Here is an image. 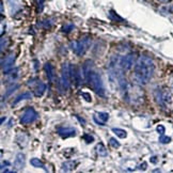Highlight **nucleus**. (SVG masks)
<instances>
[{"label":"nucleus","instance_id":"f257e3e1","mask_svg":"<svg viewBox=\"0 0 173 173\" xmlns=\"http://www.w3.org/2000/svg\"><path fill=\"white\" fill-rule=\"evenodd\" d=\"M154 71H155V65H154L152 58L149 56L142 55L138 58L134 65L133 79L137 85H146L153 77Z\"/></svg>","mask_w":173,"mask_h":173},{"label":"nucleus","instance_id":"f03ea898","mask_svg":"<svg viewBox=\"0 0 173 173\" xmlns=\"http://www.w3.org/2000/svg\"><path fill=\"white\" fill-rule=\"evenodd\" d=\"M82 71L85 74V79L89 86L99 96H105V86L99 74L93 69V62L86 60L82 65Z\"/></svg>","mask_w":173,"mask_h":173},{"label":"nucleus","instance_id":"7ed1b4c3","mask_svg":"<svg viewBox=\"0 0 173 173\" xmlns=\"http://www.w3.org/2000/svg\"><path fill=\"white\" fill-rule=\"evenodd\" d=\"M91 43H92V39L89 36H85L81 39L73 41L70 43V48L76 56H82L86 53V51L90 48Z\"/></svg>","mask_w":173,"mask_h":173},{"label":"nucleus","instance_id":"20e7f679","mask_svg":"<svg viewBox=\"0 0 173 173\" xmlns=\"http://www.w3.org/2000/svg\"><path fill=\"white\" fill-rule=\"evenodd\" d=\"M71 64L69 63H63L61 67V75H60L59 82H58V88L61 92H66L71 86Z\"/></svg>","mask_w":173,"mask_h":173},{"label":"nucleus","instance_id":"39448f33","mask_svg":"<svg viewBox=\"0 0 173 173\" xmlns=\"http://www.w3.org/2000/svg\"><path fill=\"white\" fill-rule=\"evenodd\" d=\"M27 85L32 89L34 96L36 97H41L46 91V85L42 82L39 78H31L30 80H28Z\"/></svg>","mask_w":173,"mask_h":173},{"label":"nucleus","instance_id":"423d86ee","mask_svg":"<svg viewBox=\"0 0 173 173\" xmlns=\"http://www.w3.org/2000/svg\"><path fill=\"white\" fill-rule=\"evenodd\" d=\"M36 119H37V112L32 107H28L24 113H23L22 118H20V124H23V125H29V124L33 123Z\"/></svg>","mask_w":173,"mask_h":173},{"label":"nucleus","instance_id":"0eeeda50","mask_svg":"<svg viewBox=\"0 0 173 173\" xmlns=\"http://www.w3.org/2000/svg\"><path fill=\"white\" fill-rule=\"evenodd\" d=\"M71 76L72 80H74L75 85L80 86L82 83V77H85V74H83V71L80 66L71 64Z\"/></svg>","mask_w":173,"mask_h":173},{"label":"nucleus","instance_id":"6e6552de","mask_svg":"<svg viewBox=\"0 0 173 173\" xmlns=\"http://www.w3.org/2000/svg\"><path fill=\"white\" fill-rule=\"evenodd\" d=\"M135 60H136V55L135 53H128L121 58V67L123 71H128L135 65Z\"/></svg>","mask_w":173,"mask_h":173},{"label":"nucleus","instance_id":"1a4fd4ad","mask_svg":"<svg viewBox=\"0 0 173 173\" xmlns=\"http://www.w3.org/2000/svg\"><path fill=\"white\" fill-rule=\"evenodd\" d=\"M14 62H15V55H14V53H11V55H9L8 57L6 58V59H2V61H1V69H2V72H3V74L8 73L9 71H11V70L13 69Z\"/></svg>","mask_w":173,"mask_h":173},{"label":"nucleus","instance_id":"9d476101","mask_svg":"<svg viewBox=\"0 0 173 173\" xmlns=\"http://www.w3.org/2000/svg\"><path fill=\"white\" fill-rule=\"evenodd\" d=\"M57 134L60 137L64 138H70V137H75L76 136V129L74 127H65V126H61V127L57 128Z\"/></svg>","mask_w":173,"mask_h":173},{"label":"nucleus","instance_id":"9b49d317","mask_svg":"<svg viewBox=\"0 0 173 173\" xmlns=\"http://www.w3.org/2000/svg\"><path fill=\"white\" fill-rule=\"evenodd\" d=\"M25 162H26V156L25 154L23 153H18L17 155L15 156V159H14V168L17 171H20V170L24 169L25 167Z\"/></svg>","mask_w":173,"mask_h":173},{"label":"nucleus","instance_id":"f8f14e48","mask_svg":"<svg viewBox=\"0 0 173 173\" xmlns=\"http://www.w3.org/2000/svg\"><path fill=\"white\" fill-rule=\"evenodd\" d=\"M109 119V114L107 113V112H96V113H94V116H93V120H94V122L96 124H99V125H102L104 126L106 122L108 121Z\"/></svg>","mask_w":173,"mask_h":173},{"label":"nucleus","instance_id":"ddd939ff","mask_svg":"<svg viewBox=\"0 0 173 173\" xmlns=\"http://www.w3.org/2000/svg\"><path fill=\"white\" fill-rule=\"evenodd\" d=\"M44 71L46 73V76H47V79L49 80V82H53V79H55V70H53V66L51 65V63L47 62L44 65Z\"/></svg>","mask_w":173,"mask_h":173},{"label":"nucleus","instance_id":"4468645a","mask_svg":"<svg viewBox=\"0 0 173 173\" xmlns=\"http://www.w3.org/2000/svg\"><path fill=\"white\" fill-rule=\"evenodd\" d=\"M32 97V94L31 92H29V91H26V92L22 93V94H19L17 97L15 99V100H14L13 105H16L17 103L22 102V100H25V99H30Z\"/></svg>","mask_w":173,"mask_h":173},{"label":"nucleus","instance_id":"2eb2a0df","mask_svg":"<svg viewBox=\"0 0 173 173\" xmlns=\"http://www.w3.org/2000/svg\"><path fill=\"white\" fill-rule=\"evenodd\" d=\"M75 167H76V162L75 161L73 160L65 161V162L62 163V171H65V172L72 171V170L75 169Z\"/></svg>","mask_w":173,"mask_h":173},{"label":"nucleus","instance_id":"dca6fc26","mask_svg":"<svg viewBox=\"0 0 173 173\" xmlns=\"http://www.w3.org/2000/svg\"><path fill=\"white\" fill-rule=\"evenodd\" d=\"M30 163L36 168H41V169H43L44 171H48V170L46 169L45 165H44V163L42 162L39 158H32V159H30Z\"/></svg>","mask_w":173,"mask_h":173},{"label":"nucleus","instance_id":"f3484780","mask_svg":"<svg viewBox=\"0 0 173 173\" xmlns=\"http://www.w3.org/2000/svg\"><path fill=\"white\" fill-rule=\"evenodd\" d=\"M95 149H96V153L99 154V156H104V157H105V156L108 155V152H107V149L105 148L104 144L100 143V142H99V144H97L96 148H95Z\"/></svg>","mask_w":173,"mask_h":173},{"label":"nucleus","instance_id":"a211bd4d","mask_svg":"<svg viewBox=\"0 0 173 173\" xmlns=\"http://www.w3.org/2000/svg\"><path fill=\"white\" fill-rule=\"evenodd\" d=\"M112 132H113L119 138H122V139L127 137V133H126V130L121 129V128H116V127H114V128H112Z\"/></svg>","mask_w":173,"mask_h":173},{"label":"nucleus","instance_id":"6ab92c4d","mask_svg":"<svg viewBox=\"0 0 173 173\" xmlns=\"http://www.w3.org/2000/svg\"><path fill=\"white\" fill-rule=\"evenodd\" d=\"M73 29H74V25L72 24V23H67V24H65L62 27L61 31L64 32V33H69V32H71Z\"/></svg>","mask_w":173,"mask_h":173},{"label":"nucleus","instance_id":"aec40b11","mask_svg":"<svg viewBox=\"0 0 173 173\" xmlns=\"http://www.w3.org/2000/svg\"><path fill=\"white\" fill-rule=\"evenodd\" d=\"M109 144H110L113 149H119L121 146L120 142H119L116 138H110V139H109Z\"/></svg>","mask_w":173,"mask_h":173},{"label":"nucleus","instance_id":"412c9836","mask_svg":"<svg viewBox=\"0 0 173 173\" xmlns=\"http://www.w3.org/2000/svg\"><path fill=\"white\" fill-rule=\"evenodd\" d=\"M159 142H160V143H163V144L170 143V142H171V138L168 137V136H165V135H160Z\"/></svg>","mask_w":173,"mask_h":173},{"label":"nucleus","instance_id":"4be33fe9","mask_svg":"<svg viewBox=\"0 0 173 173\" xmlns=\"http://www.w3.org/2000/svg\"><path fill=\"white\" fill-rule=\"evenodd\" d=\"M82 138H83V140H85L86 143H91V142L94 141V137L91 136L90 134H85V135L82 136Z\"/></svg>","mask_w":173,"mask_h":173},{"label":"nucleus","instance_id":"5701e85b","mask_svg":"<svg viewBox=\"0 0 173 173\" xmlns=\"http://www.w3.org/2000/svg\"><path fill=\"white\" fill-rule=\"evenodd\" d=\"M18 88H19V86H18V85H15V86L13 85V86H11V88H9V90L6 91V97H8L9 95L12 94V93L14 92V91H15L16 89H18Z\"/></svg>","mask_w":173,"mask_h":173},{"label":"nucleus","instance_id":"b1692460","mask_svg":"<svg viewBox=\"0 0 173 173\" xmlns=\"http://www.w3.org/2000/svg\"><path fill=\"white\" fill-rule=\"evenodd\" d=\"M156 130H157L158 134H160V135H165L166 128H165V126H163V125H158V126H157V128H156Z\"/></svg>","mask_w":173,"mask_h":173},{"label":"nucleus","instance_id":"393cba45","mask_svg":"<svg viewBox=\"0 0 173 173\" xmlns=\"http://www.w3.org/2000/svg\"><path fill=\"white\" fill-rule=\"evenodd\" d=\"M81 96L85 99L86 102H91L92 100V97H91V94H89V93H86V92H83V93H81Z\"/></svg>","mask_w":173,"mask_h":173},{"label":"nucleus","instance_id":"a878e982","mask_svg":"<svg viewBox=\"0 0 173 173\" xmlns=\"http://www.w3.org/2000/svg\"><path fill=\"white\" fill-rule=\"evenodd\" d=\"M44 1H45V0H36V3H37V6H39L40 11H42V9H43Z\"/></svg>","mask_w":173,"mask_h":173},{"label":"nucleus","instance_id":"bb28decb","mask_svg":"<svg viewBox=\"0 0 173 173\" xmlns=\"http://www.w3.org/2000/svg\"><path fill=\"white\" fill-rule=\"evenodd\" d=\"M140 169H141V170H146V163L143 162V165L140 166Z\"/></svg>","mask_w":173,"mask_h":173},{"label":"nucleus","instance_id":"cd10ccee","mask_svg":"<svg viewBox=\"0 0 173 173\" xmlns=\"http://www.w3.org/2000/svg\"><path fill=\"white\" fill-rule=\"evenodd\" d=\"M76 118H77V119H78V120H79V121H80V123H81V124H86V121H85V120H81V119H80V118H79V116H76Z\"/></svg>","mask_w":173,"mask_h":173},{"label":"nucleus","instance_id":"c85d7f7f","mask_svg":"<svg viewBox=\"0 0 173 173\" xmlns=\"http://www.w3.org/2000/svg\"><path fill=\"white\" fill-rule=\"evenodd\" d=\"M151 161H152V162H154V163L157 162V160H156V157H155V156H154V157H151Z\"/></svg>","mask_w":173,"mask_h":173},{"label":"nucleus","instance_id":"c756f323","mask_svg":"<svg viewBox=\"0 0 173 173\" xmlns=\"http://www.w3.org/2000/svg\"><path fill=\"white\" fill-rule=\"evenodd\" d=\"M158 1H160V2H163V3H165V2H168V1H169V0H158Z\"/></svg>","mask_w":173,"mask_h":173}]
</instances>
